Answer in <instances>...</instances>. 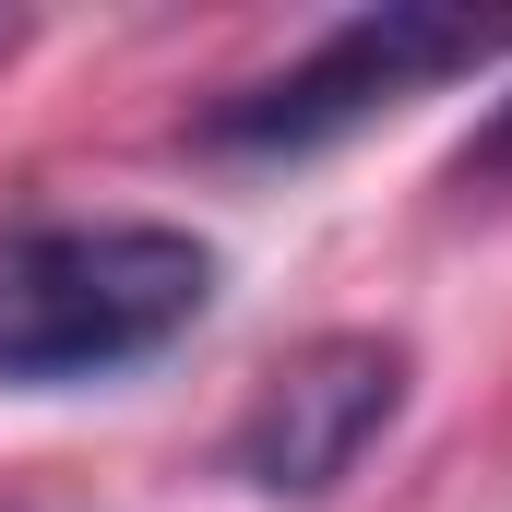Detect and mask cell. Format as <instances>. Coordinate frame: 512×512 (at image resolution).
Here are the masks:
<instances>
[{"label": "cell", "instance_id": "obj_1", "mask_svg": "<svg viewBox=\"0 0 512 512\" xmlns=\"http://www.w3.org/2000/svg\"><path fill=\"white\" fill-rule=\"evenodd\" d=\"M215 310V251L179 227H0V393L167 358Z\"/></svg>", "mask_w": 512, "mask_h": 512}, {"label": "cell", "instance_id": "obj_2", "mask_svg": "<svg viewBox=\"0 0 512 512\" xmlns=\"http://www.w3.org/2000/svg\"><path fill=\"white\" fill-rule=\"evenodd\" d=\"M489 48H501V24H477V12L382 0V12L334 24L310 60H286L274 84L227 96L203 131L239 143V155H310V143H334V131H358V120H382V108H405V96H429V84H453V72H477Z\"/></svg>", "mask_w": 512, "mask_h": 512}, {"label": "cell", "instance_id": "obj_3", "mask_svg": "<svg viewBox=\"0 0 512 512\" xmlns=\"http://www.w3.org/2000/svg\"><path fill=\"white\" fill-rule=\"evenodd\" d=\"M393 405H405V346L393 334H322V346H298L251 393L227 465L251 477L262 501H322V489L358 477V453L393 429Z\"/></svg>", "mask_w": 512, "mask_h": 512}]
</instances>
